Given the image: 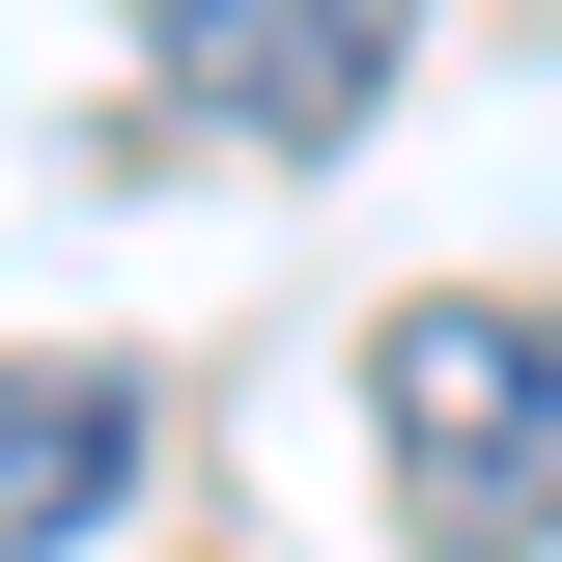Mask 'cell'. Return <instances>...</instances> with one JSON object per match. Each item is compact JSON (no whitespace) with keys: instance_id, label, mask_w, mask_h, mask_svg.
<instances>
[{"instance_id":"3","label":"cell","mask_w":562,"mask_h":562,"mask_svg":"<svg viewBox=\"0 0 562 562\" xmlns=\"http://www.w3.org/2000/svg\"><path fill=\"white\" fill-rule=\"evenodd\" d=\"M140 506V366H0V562H85Z\"/></svg>"},{"instance_id":"2","label":"cell","mask_w":562,"mask_h":562,"mask_svg":"<svg viewBox=\"0 0 562 562\" xmlns=\"http://www.w3.org/2000/svg\"><path fill=\"white\" fill-rule=\"evenodd\" d=\"M169 85H198V140L310 169V140L394 113V0H169Z\"/></svg>"},{"instance_id":"1","label":"cell","mask_w":562,"mask_h":562,"mask_svg":"<svg viewBox=\"0 0 562 562\" xmlns=\"http://www.w3.org/2000/svg\"><path fill=\"white\" fill-rule=\"evenodd\" d=\"M366 450H394L422 535H562V310H394L366 338Z\"/></svg>"}]
</instances>
